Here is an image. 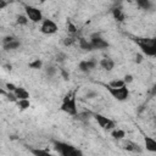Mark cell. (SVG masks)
<instances>
[{
  "label": "cell",
  "instance_id": "cell-1",
  "mask_svg": "<svg viewBox=\"0 0 156 156\" xmlns=\"http://www.w3.org/2000/svg\"><path fill=\"white\" fill-rule=\"evenodd\" d=\"M140 51L151 57H156V38H134Z\"/></svg>",
  "mask_w": 156,
  "mask_h": 156
},
{
  "label": "cell",
  "instance_id": "cell-2",
  "mask_svg": "<svg viewBox=\"0 0 156 156\" xmlns=\"http://www.w3.org/2000/svg\"><path fill=\"white\" fill-rule=\"evenodd\" d=\"M54 147L55 150L61 155V156H84L83 151L78 147H76L72 144L65 143V141H54Z\"/></svg>",
  "mask_w": 156,
  "mask_h": 156
},
{
  "label": "cell",
  "instance_id": "cell-3",
  "mask_svg": "<svg viewBox=\"0 0 156 156\" xmlns=\"http://www.w3.org/2000/svg\"><path fill=\"white\" fill-rule=\"evenodd\" d=\"M60 110L63 111L65 113L69 115V116H78V107H77V99L76 95L72 93L65 95V98L62 99Z\"/></svg>",
  "mask_w": 156,
  "mask_h": 156
},
{
  "label": "cell",
  "instance_id": "cell-4",
  "mask_svg": "<svg viewBox=\"0 0 156 156\" xmlns=\"http://www.w3.org/2000/svg\"><path fill=\"white\" fill-rule=\"evenodd\" d=\"M24 11H26V16L28 17V20L33 23H39L43 22V13L38 7L30 6V5H26L24 6Z\"/></svg>",
  "mask_w": 156,
  "mask_h": 156
},
{
  "label": "cell",
  "instance_id": "cell-5",
  "mask_svg": "<svg viewBox=\"0 0 156 156\" xmlns=\"http://www.w3.org/2000/svg\"><path fill=\"white\" fill-rule=\"evenodd\" d=\"M106 89L112 95V98H115L118 101H126L129 98V89L127 88V85L122 87V88H111L107 85Z\"/></svg>",
  "mask_w": 156,
  "mask_h": 156
},
{
  "label": "cell",
  "instance_id": "cell-6",
  "mask_svg": "<svg viewBox=\"0 0 156 156\" xmlns=\"http://www.w3.org/2000/svg\"><path fill=\"white\" fill-rule=\"evenodd\" d=\"M94 118H95V121L98 122V124H99L102 129H105V130H113L115 128H117V127H116V122H115L113 119H111V118L104 116V115L95 113V115H94Z\"/></svg>",
  "mask_w": 156,
  "mask_h": 156
},
{
  "label": "cell",
  "instance_id": "cell-7",
  "mask_svg": "<svg viewBox=\"0 0 156 156\" xmlns=\"http://www.w3.org/2000/svg\"><path fill=\"white\" fill-rule=\"evenodd\" d=\"M57 29H58L57 24L52 20H49V18H44L41 24H40V32L43 34H46V35L55 34L57 32Z\"/></svg>",
  "mask_w": 156,
  "mask_h": 156
},
{
  "label": "cell",
  "instance_id": "cell-8",
  "mask_svg": "<svg viewBox=\"0 0 156 156\" xmlns=\"http://www.w3.org/2000/svg\"><path fill=\"white\" fill-rule=\"evenodd\" d=\"M20 46H21V41H20L17 38L12 37V35H6V37L2 39V48H4V50H6V51L16 50V49H18Z\"/></svg>",
  "mask_w": 156,
  "mask_h": 156
},
{
  "label": "cell",
  "instance_id": "cell-9",
  "mask_svg": "<svg viewBox=\"0 0 156 156\" xmlns=\"http://www.w3.org/2000/svg\"><path fill=\"white\" fill-rule=\"evenodd\" d=\"M90 43H91L94 50H102L108 46V43L104 38H101L99 33H94L90 35Z\"/></svg>",
  "mask_w": 156,
  "mask_h": 156
},
{
  "label": "cell",
  "instance_id": "cell-10",
  "mask_svg": "<svg viewBox=\"0 0 156 156\" xmlns=\"http://www.w3.org/2000/svg\"><path fill=\"white\" fill-rule=\"evenodd\" d=\"M122 149H123V150H127V151H129V152H134V154L141 152V146H140L138 143H135V141H133V140H129V139H127V140L123 139Z\"/></svg>",
  "mask_w": 156,
  "mask_h": 156
},
{
  "label": "cell",
  "instance_id": "cell-11",
  "mask_svg": "<svg viewBox=\"0 0 156 156\" xmlns=\"http://www.w3.org/2000/svg\"><path fill=\"white\" fill-rule=\"evenodd\" d=\"M96 65H98V62L95 60H83L79 62L78 68L84 73H89L91 69H94L96 67Z\"/></svg>",
  "mask_w": 156,
  "mask_h": 156
},
{
  "label": "cell",
  "instance_id": "cell-12",
  "mask_svg": "<svg viewBox=\"0 0 156 156\" xmlns=\"http://www.w3.org/2000/svg\"><path fill=\"white\" fill-rule=\"evenodd\" d=\"M144 146H145V149L147 151L156 154V139H154L152 136L146 135L144 138Z\"/></svg>",
  "mask_w": 156,
  "mask_h": 156
},
{
  "label": "cell",
  "instance_id": "cell-13",
  "mask_svg": "<svg viewBox=\"0 0 156 156\" xmlns=\"http://www.w3.org/2000/svg\"><path fill=\"white\" fill-rule=\"evenodd\" d=\"M99 65H100V67H101L104 71L110 72V71H112V68L115 67V61H113L112 58H110V57H105V58H102V60L99 62Z\"/></svg>",
  "mask_w": 156,
  "mask_h": 156
},
{
  "label": "cell",
  "instance_id": "cell-14",
  "mask_svg": "<svg viewBox=\"0 0 156 156\" xmlns=\"http://www.w3.org/2000/svg\"><path fill=\"white\" fill-rule=\"evenodd\" d=\"M15 96L17 98V101L18 100H27L29 99V93L26 88H22V87H17V89L15 90Z\"/></svg>",
  "mask_w": 156,
  "mask_h": 156
},
{
  "label": "cell",
  "instance_id": "cell-15",
  "mask_svg": "<svg viewBox=\"0 0 156 156\" xmlns=\"http://www.w3.org/2000/svg\"><path fill=\"white\" fill-rule=\"evenodd\" d=\"M136 5H138L141 10H144V11H152L154 7H155L154 2L150 1V0H138V1H136Z\"/></svg>",
  "mask_w": 156,
  "mask_h": 156
},
{
  "label": "cell",
  "instance_id": "cell-16",
  "mask_svg": "<svg viewBox=\"0 0 156 156\" xmlns=\"http://www.w3.org/2000/svg\"><path fill=\"white\" fill-rule=\"evenodd\" d=\"M112 16L118 22H123L126 20V13L121 7H113L112 9Z\"/></svg>",
  "mask_w": 156,
  "mask_h": 156
},
{
  "label": "cell",
  "instance_id": "cell-17",
  "mask_svg": "<svg viewBox=\"0 0 156 156\" xmlns=\"http://www.w3.org/2000/svg\"><path fill=\"white\" fill-rule=\"evenodd\" d=\"M29 151L33 154V156H54L49 150L46 149H40V147H32Z\"/></svg>",
  "mask_w": 156,
  "mask_h": 156
},
{
  "label": "cell",
  "instance_id": "cell-18",
  "mask_svg": "<svg viewBox=\"0 0 156 156\" xmlns=\"http://www.w3.org/2000/svg\"><path fill=\"white\" fill-rule=\"evenodd\" d=\"M78 44H79V48L85 50V51H93V45L90 43V40L85 39V38H79L78 39Z\"/></svg>",
  "mask_w": 156,
  "mask_h": 156
},
{
  "label": "cell",
  "instance_id": "cell-19",
  "mask_svg": "<svg viewBox=\"0 0 156 156\" xmlns=\"http://www.w3.org/2000/svg\"><path fill=\"white\" fill-rule=\"evenodd\" d=\"M111 135L115 140H123L126 136V132L121 128H115L113 130H111Z\"/></svg>",
  "mask_w": 156,
  "mask_h": 156
},
{
  "label": "cell",
  "instance_id": "cell-20",
  "mask_svg": "<svg viewBox=\"0 0 156 156\" xmlns=\"http://www.w3.org/2000/svg\"><path fill=\"white\" fill-rule=\"evenodd\" d=\"M107 85L111 87V88H122V87H126L127 84L124 83L123 79H113V80H111Z\"/></svg>",
  "mask_w": 156,
  "mask_h": 156
},
{
  "label": "cell",
  "instance_id": "cell-21",
  "mask_svg": "<svg viewBox=\"0 0 156 156\" xmlns=\"http://www.w3.org/2000/svg\"><path fill=\"white\" fill-rule=\"evenodd\" d=\"M16 104H17L18 108H21V110H27V108L30 106V101H29V99H27V100H18Z\"/></svg>",
  "mask_w": 156,
  "mask_h": 156
},
{
  "label": "cell",
  "instance_id": "cell-22",
  "mask_svg": "<svg viewBox=\"0 0 156 156\" xmlns=\"http://www.w3.org/2000/svg\"><path fill=\"white\" fill-rule=\"evenodd\" d=\"M28 17L26 16V15H18L17 17H16V22L18 23V24H21V26H26L27 23H28Z\"/></svg>",
  "mask_w": 156,
  "mask_h": 156
},
{
  "label": "cell",
  "instance_id": "cell-23",
  "mask_svg": "<svg viewBox=\"0 0 156 156\" xmlns=\"http://www.w3.org/2000/svg\"><path fill=\"white\" fill-rule=\"evenodd\" d=\"M41 66H43V62H41V60H39V58H37V60L29 62V67L33 68V69H39V68H41Z\"/></svg>",
  "mask_w": 156,
  "mask_h": 156
},
{
  "label": "cell",
  "instance_id": "cell-24",
  "mask_svg": "<svg viewBox=\"0 0 156 156\" xmlns=\"http://www.w3.org/2000/svg\"><path fill=\"white\" fill-rule=\"evenodd\" d=\"M56 73H57V68H55L54 66L46 67V76H49V77H54Z\"/></svg>",
  "mask_w": 156,
  "mask_h": 156
},
{
  "label": "cell",
  "instance_id": "cell-25",
  "mask_svg": "<svg viewBox=\"0 0 156 156\" xmlns=\"http://www.w3.org/2000/svg\"><path fill=\"white\" fill-rule=\"evenodd\" d=\"M66 58H67V55L65 54V52H62V51H60L57 55H56V61L57 62H65L66 61Z\"/></svg>",
  "mask_w": 156,
  "mask_h": 156
},
{
  "label": "cell",
  "instance_id": "cell-26",
  "mask_svg": "<svg viewBox=\"0 0 156 156\" xmlns=\"http://www.w3.org/2000/svg\"><path fill=\"white\" fill-rule=\"evenodd\" d=\"M74 41H76V39H74L73 37H67V38L63 39V45H65V46H71Z\"/></svg>",
  "mask_w": 156,
  "mask_h": 156
},
{
  "label": "cell",
  "instance_id": "cell-27",
  "mask_svg": "<svg viewBox=\"0 0 156 156\" xmlns=\"http://www.w3.org/2000/svg\"><path fill=\"white\" fill-rule=\"evenodd\" d=\"M67 29H68V32H69L71 34H74V33L77 32V27H76L72 22H67Z\"/></svg>",
  "mask_w": 156,
  "mask_h": 156
},
{
  "label": "cell",
  "instance_id": "cell-28",
  "mask_svg": "<svg viewBox=\"0 0 156 156\" xmlns=\"http://www.w3.org/2000/svg\"><path fill=\"white\" fill-rule=\"evenodd\" d=\"M6 89H7L9 93H15V90L17 89V87L15 84H12V83H6Z\"/></svg>",
  "mask_w": 156,
  "mask_h": 156
},
{
  "label": "cell",
  "instance_id": "cell-29",
  "mask_svg": "<svg viewBox=\"0 0 156 156\" xmlns=\"http://www.w3.org/2000/svg\"><path fill=\"white\" fill-rule=\"evenodd\" d=\"M133 79H134V78H133V76H132V74H126V76L123 77V80H124V83H126L127 85H128L129 83H132V82H133Z\"/></svg>",
  "mask_w": 156,
  "mask_h": 156
},
{
  "label": "cell",
  "instance_id": "cell-30",
  "mask_svg": "<svg viewBox=\"0 0 156 156\" xmlns=\"http://www.w3.org/2000/svg\"><path fill=\"white\" fill-rule=\"evenodd\" d=\"M88 99H93V98H96L98 96V93H95V91H89V93H87V95H85Z\"/></svg>",
  "mask_w": 156,
  "mask_h": 156
},
{
  "label": "cell",
  "instance_id": "cell-31",
  "mask_svg": "<svg viewBox=\"0 0 156 156\" xmlns=\"http://www.w3.org/2000/svg\"><path fill=\"white\" fill-rule=\"evenodd\" d=\"M150 95L151 96H156V83L150 88Z\"/></svg>",
  "mask_w": 156,
  "mask_h": 156
},
{
  "label": "cell",
  "instance_id": "cell-32",
  "mask_svg": "<svg viewBox=\"0 0 156 156\" xmlns=\"http://www.w3.org/2000/svg\"><path fill=\"white\" fill-rule=\"evenodd\" d=\"M61 74L63 76V78H65V79H68V77H69V74H68L65 69H61Z\"/></svg>",
  "mask_w": 156,
  "mask_h": 156
},
{
  "label": "cell",
  "instance_id": "cell-33",
  "mask_svg": "<svg viewBox=\"0 0 156 156\" xmlns=\"http://www.w3.org/2000/svg\"><path fill=\"white\" fill-rule=\"evenodd\" d=\"M135 61H136L138 63H139V62H141V61H143V56H141L140 54H138V55L135 56Z\"/></svg>",
  "mask_w": 156,
  "mask_h": 156
},
{
  "label": "cell",
  "instance_id": "cell-34",
  "mask_svg": "<svg viewBox=\"0 0 156 156\" xmlns=\"http://www.w3.org/2000/svg\"><path fill=\"white\" fill-rule=\"evenodd\" d=\"M4 6H6V2H4V1H2V2L0 4V9H2Z\"/></svg>",
  "mask_w": 156,
  "mask_h": 156
},
{
  "label": "cell",
  "instance_id": "cell-35",
  "mask_svg": "<svg viewBox=\"0 0 156 156\" xmlns=\"http://www.w3.org/2000/svg\"><path fill=\"white\" fill-rule=\"evenodd\" d=\"M155 124H156V117H155Z\"/></svg>",
  "mask_w": 156,
  "mask_h": 156
}]
</instances>
